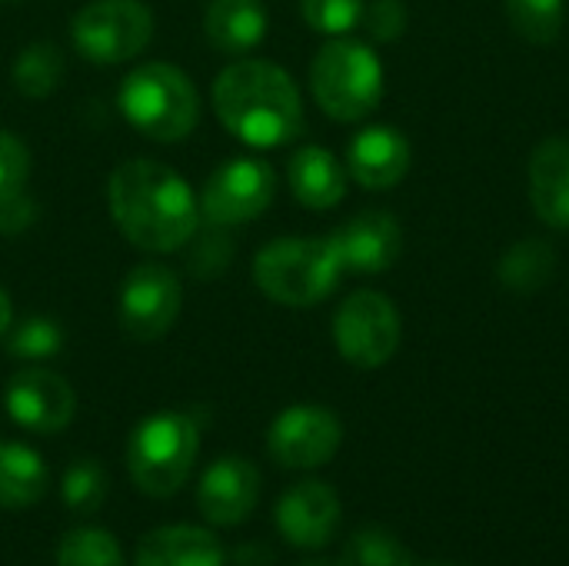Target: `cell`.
<instances>
[{"mask_svg": "<svg viewBox=\"0 0 569 566\" xmlns=\"http://www.w3.org/2000/svg\"><path fill=\"white\" fill-rule=\"evenodd\" d=\"M183 310V284L163 264H140L120 284V330L137 344L167 337Z\"/></svg>", "mask_w": 569, "mask_h": 566, "instance_id": "cell-10", "label": "cell"}, {"mask_svg": "<svg viewBox=\"0 0 569 566\" xmlns=\"http://www.w3.org/2000/svg\"><path fill=\"white\" fill-rule=\"evenodd\" d=\"M333 344L340 357L360 370L383 367L400 347V314L377 290L350 294L333 317Z\"/></svg>", "mask_w": 569, "mask_h": 566, "instance_id": "cell-8", "label": "cell"}, {"mask_svg": "<svg viewBox=\"0 0 569 566\" xmlns=\"http://www.w3.org/2000/svg\"><path fill=\"white\" fill-rule=\"evenodd\" d=\"M200 454V427L190 414L160 410L143 417L127 440V474L150 500L173 497L193 474Z\"/></svg>", "mask_w": 569, "mask_h": 566, "instance_id": "cell-4", "label": "cell"}, {"mask_svg": "<svg viewBox=\"0 0 569 566\" xmlns=\"http://www.w3.org/2000/svg\"><path fill=\"white\" fill-rule=\"evenodd\" d=\"M277 193V173L253 157L220 163L200 190V220L213 227H240L257 220Z\"/></svg>", "mask_w": 569, "mask_h": 566, "instance_id": "cell-9", "label": "cell"}, {"mask_svg": "<svg viewBox=\"0 0 569 566\" xmlns=\"http://www.w3.org/2000/svg\"><path fill=\"white\" fill-rule=\"evenodd\" d=\"M133 566H227L223 544L207 527L170 524L140 537Z\"/></svg>", "mask_w": 569, "mask_h": 566, "instance_id": "cell-17", "label": "cell"}, {"mask_svg": "<svg viewBox=\"0 0 569 566\" xmlns=\"http://www.w3.org/2000/svg\"><path fill=\"white\" fill-rule=\"evenodd\" d=\"M3 407L10 420L30 434H60L77 417V394L60 374L27 367L10 377L3 390Z\"/></svg>", "mask_w": 569, "mask_h": 566, "instance_id": "cell-12", "label": "cell"}, {"mask_svg": "<svg viewBox=\"0 0 569 566\" xmlns=\"http://www.w3.org/2000/svg\"><path fill=\"white\" fill-rule=\"evenodd\" d=\"M413 163L410 140L387 123L360 130L347 147V173L363 190H390L397 187Z\"/></svg>", "mask_w": 569, "mask_h": 566, "instance_id": "cell-16", "label": "cell"}, {"mask_svg": "<svg viewBox=\"0 0 569 566\" xmlns=\"http://www.w3.org/2000/svg\"><path fill=\"white\" fill-rule=\"evenodd\" d=\"M363 23L377 43H393L403 37L410 13H407L403 0H373L370 7H363Z\"/></svg>", "mask_w": 569, "mask_h": 566, "instance_id": "cell-32", "label": "cell"}, {"mask_svg": "<svg viewBox=\"0 0 569 566\" xmlns=\"http://www.w3.org/2000/svg\"><path fill=\"white\" fill-rule=\"evenodd\" d=\"M350 560L353 566H420L397 537L377 527H367L350 540Z\"/></svg>", "mask_w": 569, "mask_h": 566, "instance_id": "cell-31", "label": "cell"}, {"mask_svg": "<svg viewBox=\"0 0 569 566\" xmlns=\"http://www.w3.org/2000/svg\"><path fill=\"white\" fill-rule=\"evenodd\" d=\"M107 490H110V477H107L103 464L93 460V457L73 460L63 470V477H60V497H63V504L73 514H93V510H100L103 500H107Z\"/></svg>", "mask_w": 569, "mask_h": 566, "instance_id": "cell-26", "label": "cell"}, {"mask_svg": "<svg viewBox=\"0 0 569 566\" xmlns=\"http://www.w3.org/2000/svg\"><path fill=\"white\" fill-rule=\"evenodd\" d=\"M303 20L323 37H347L363 20V0H300Z\"/></svg>", "mask_w": 569, "mask_h": 566, "instance_id": "cell-30", "label": "cell"}, {"mask_svg": "<svg viewBox=\"0 0 569 566\" xmlns=\"http://www.w3.org/2000/svg\"><path fill=\"white\" fill-rule=\"evenodd\" d=\"M310 90L330 120L357 123L377 110L383 97L380 57L350 37H330L310 63Z\"/></svg>", "mask_w": 569, "mask_h": 566, "instance_id": "cell-6", "label": "cell"}, {"mask_svg": "<svg viewBox=\"0 0 569 566\" xmlns=\"http://www.w3.org/2000/svg\"><path fill=\"white\" fill-rule=\"evenodd\" d=\"M0 3H13V0H0Z\"/></svg>", "mask_w": 569, "mask_h": 566, "instance_id": "cell-36", "label": "cell"}, {"mask_svg": "<svg viewBox=\"0 0 569 566\" xmlns=\"http://www.w3.org/2000/svg\"><path fill=\"white\" fill-rule=\"evenodd\" d=\"M10 324H13V307H10V297H7V290L0 287V337L10 330Z\"/></svg>", "mask_w": 569, "mask_h": 566, "instance_id": "cell-33", "label": "cell"}, {"mask_svg": "<svg viewBox=\"0 0 569 566\" xmlns=\"http://www.w3.org/2000/svg\"><path fill=\"white\" fill-rule=\"evenodd\" d=\"M30 150L13 130H0V234H23L37 220V203L27 193Z\"/></svg>", "mask_w": 569, "mask_h": 566, "instance_id": "cell-21", "label": "cell"}, {"mask_svg": "<svg viewBox=\"0 0 569 566\" xmlns=\"http://www.w3.org/2000/svg\"><path fill=\"white\" fill-rule=\"evenodd\" d=\"M430 566H457V564H430Z\"/></svg>", "mask_w": 569, "mask_h": 566, "instance_id": "cell-34", "label": "cell"}, {"mask_svg": "<svg viewBox=\"0 0 569 566\" xmlns=\"http://www.w3.org/2000/svg\"><path fill=\"white\" fill-rule=\"evenodd\" d=\"M287 183L307 210H333L347 193V170L327 147L307 143L290 157Z\"/></svg>", "mask_w": 569, "mask_h": 566, "instance_id": "cell-19", "label": "cell"}, {"mask_svg": "<svg viewBox=\"0 0 569 566\" xmlns=\"http://www.w3.org/2000/svg\"><path fill=\"white\" fill-rule=\"evenodd\" d=\"M230 257H233V244L227 237V227H213L200 220L193 237L183 244V264L190 277H200V280L220 277L230 267Z\"/></svg>", "mask_w": 569, "mask_h": 566, "instance_id": "cell-28", "label": "cell"}, {"mask_svg": "<svg viewBox=\"0 0 569 566\" xmlns=\"http://www.w3.org/2000/svg\"><path fill=\"white\" fill-rule=\"evenodd\" d=\"M343 270L327 237H280L253 257V280L260 294L283 307L323 304Z\"/></svg>", "mask_w": 569, "mask_h": 566, "instance_id": "cell-5", "label": "cell"}, {"mask_svg": "<svg viewBox=\"0 0 569 566\" xmlns=\"http://www.w3.org/2000/svg\"><path fill=\"white\" fill-rule=\"evenodd\" d=\"M260 487H263V477L257 464H250L247 457H220L200 477L197 507L207 524L237 527L257 510Z\"/></svg>", "mask_w": 569, "mask_h": 566, "instance_id": "cell-14", "label": "cell"}, {"mask_svg": "<svg viewBox=\"0 0 569 566\" xmlns=\"http://www.w3.org/2000/svg\"><path fill=\"white\" fill-rule=\"evenodd\" d=\"M557 274V250L543 240V237H527V240H517L503 257H500V267H497V277L500 284L510 290V294H537L543 290Z\"/></svg>", "mask_w": 569, "mask_h": 566, "instance_id": "cell-23", "label": "cell"}, {"mask_svg": "<svg viewBox=\"0 0 569 566\" xmlns=\"http://www.w3.org/2000/svg\"><path fill=\"white\" fill-rule=\"evenodd\" d=\"M63 70H67L63 50L57 43H50V40H33L17 53L10 77H13L17 93H23L30 100H43L60 87Z\"/></svg>", "mask_w": 569, "mask_h": 566, "instance_id": "cell-24", "label": "cell"}, {"mask_svg": "<svg viewBox=\"0 0 569 566\" xmlns=\"http://www.w3.org/2000/svg\"><path fill=\"white\" fill-rule=\"evenodd\" d=\"M340 444V417L317 404L287 407L267 430V454L283 470H317L337 457Z\"/></svg>", "mask_w": 569, "mask_h": 566, "instance_id": "cell-11", "label": "cell"}, {"mask_svg": "<svg viewBox=\"0 0 569 566\" xmlns=\"http://www.w3.org/2000/svg\"><path fill=\"white\" fill-rule=\"evenodd\" d=\"M327 240L340 260V270L360 277L387 274L403 250V230L387 210H363L340 224Z\"/></svg>", "mask_w": 569, "mask_h": 566, "instance_id": "cell-13", "label": "cell"}, {"mask_svg": "<svg viewBox=\"0 0 569 566\" xmlns=\"http://www.w3.org/2000/svg\"><path fill=\"white\" fill-rule=\"evenodd\" d=\"M507 17H510V27L543 47V43H553L567 23V3L563 0H507Z\"/></svg>", "mask_w": 569, "mask_h": 566, "instance_id": "cell-27", "label": "cell"}, {"mask_svg": "<svg viewBox=\"0 0 569 566\" xmlns=\"http://www.w3.org/2000/svg\"><path fill=\"white\" fill-rule=\"evenodd\" d=\"M57 566H127L113 534L100 527H77L63 534L57 547Z\"/></svg>", "mask_w": 569, "mask_h": 566, "instance_id": "cell-25", "label": "cell"}, {"mask_svg": "<svg viewBox=\"0 0 569 566\" xmlns=\"http://www.w3.org/2000/svg\"><path fill=\"white\" fill-rule=\"evenodd\" d=\"M73 47L97 67L140 57L153 40V13L143 0H90L70 20Z\"/></svg>", "mask_w": 569, "mask_h": 566, "instance_id": "cell-7", "label": "cell"}, {"mask_svg": "<svg viewBox=\"0 0 569 566\" xmlns=\"http://www.w3.org/2000/svg\"><path fill=\"white\" fill-rule=\"evenodd\" d=\"M107 203L117 230L147 254H177L200 227L193 187L167 163L123 160L107 183Z\"/></svg>", "mask_w": 569, "mask_h": 566, "instance_id": "cell-1", "label": "cell"}, {"mask_svg": "<svg viewBox=\"0 0 569 566\" xmlns=\"http://www.w3.org/2000/svg\"><path fill=\"white\" fill-rule=\"evenodd\" d=\"M340 497L330 484L303 480L290 487L277 504V530L290 547L320 550L333 540L340 527Z\"/></svg>", "mask_w": 569, "mask_h": 566, "instance_id": "cell-15", "label": "cell"}, {"mask_svg": "<svg viewBox=\"0 0 569 566\" xmlns=\"http://www.w3.org/2000/svg\"><path fill=\"white\" fill-rule=\"evenodd\" d=\"M7 350L17 360H50L63 350V330L50 317H27L13 327Z\"/></svg>", "mask_w": 569, "mask_h": 566, "instance_id": "cell-29", "label": "cell"}, {"mask_svg": "<svg viewBox=\"0 0 569 566\" xmlns=\"http://www.w3.org/2000/svg\"><path fill=\"white\" fill-rule=\"evenodd\" d=\"M123 120L157 143H180L200 123V93L193 80L163 60L133 67L117 93Z\"/></svg>", "mask_w": 569, "mask_h": 566, "instance_id": "cell-3", "label": "cell"}, {"mask_svg": "<svg viewBox=\"0 0 569 566\" xmlns=\"http://www.w3.org/2000/svg\"><path fill=\"white\" fill-rule=\"evenodd\" d=\"M50 470L37 450L17 440H0V507L27 510L43 500Z\"/></svg>", "mask_w": 569, "mask_h": 566, "instance_id": "cell-22", "label": "cell"}, {"mask_svg": "<svg viewBox=\"0 0 569 566\" xmlns=\"http://www.w3.org/2000/svg\"><path fill=\"white\" fill-rule=\"evenodd\" d=\"M303 566H327V564H303Z\"/></svg>", "mask_w": 569, "mask_h": 566, "instance_id": "cell-35", "label": "cell"}, {"mask_svg": "<svg viewBox=\"0 0 569 566\" xmlns=\"http://www.w3.org/2000/svg\"><path fill=\"white\" fill-rule=\"evenodd\" d=\"M220 123L247 147H283L303 130V97L293 77L270 60H233L213 80Z\"/></svg>", "mask_w": 569, "mask_h": 566, "instance_id": "cell-2", "label": "cell"}, {"mask_svg": "<svg viewBox=\"0 0 569 566\" xmlns=\"http://www.w3.org/2000/svg\"><path fill=\"white\" fill-rule=\"evenodd\" d=\"M530 200L547 227L569 230V137H547L530 157Z\"/></svg>", "mask_w": 569, "mask_h": 566, "instance_id": "cell-18", "label": "cell"}, {"mask_svg": "<svg viewBox=\"0 0 569 566\" xmlns=\"http://www.w3.org/2000/svg\"><path fill=\"white\" fill-rule=\"evenodd\" d=\"M267 10L260 0H210L203 13L207 43L227 57L250 53L267 37Z\"/></svg>", "mask_w": 569, "mask_h": 566, "instance_id": "cell-20", "label": "cell"}]
</instances>
